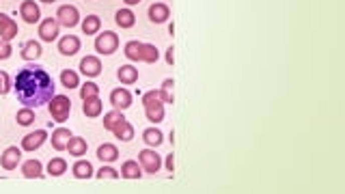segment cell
Masks as SVG:
<instances>
[{
	"label": "cell",
	"mask_w": 345,
	"mask_h": 194,
	"mask_svg": "<svg viewBox=\"0 0 345 194\" xmlns=\"http://www.w3.org/2000/svg\"><path fill=\"white\" fill-rule=\"evenodd\" d=\"M16 95L26 108H37L54 97V80L43 67L28 65L16 78Z\"/></svg>",
	"instance_id": "cell-1"
},
{
	"label": "cell",
	"mask_w": 345,
	"mask_h": 194,
	"mask_svg": "<svg viewBox=\"0 0 345 194\" xmlns=\"http://www.w3.org/2000/svg\"><path fill=\"white\" fill-rule=\"evenodd\" d=\"M142 104H145V114L149 121L160 123L164 119V104L160 102V93H155V91L147 93V95L142 97Z\"/></svg>",
	"instance_id": "cell-2"
},
{
	"label": "cell",
	"mask_w": 345,
	"mask_h": 194,
	"mask_svg": "<svg viewBox=\"0 0 345 194\" xmlns=\"http://www.w3.org/2000/svg\"><path fill=\"white\" fill-rule=\"evenodd\" d=\"M48 110H50V114H52L54 121L63 123V121L69 117V112H71V99L65 97V95H54L48 102Z\"/></svg>",
	"instance_id": "cell-3"
},
{
	"label": "cell",
	"mask_w": 345,
	"mask_h": 194,
	"mask_svg": "<svg viewBox=\"0 0 345 194\" xmlns=\"http://www.w3.org/2000/svg\"><path fill=\"white\" fill-rule=\"evenodd\" d=\"M119 48V37L110 31H106L104 35H99L95 39V50L99 54H114Z\"/></svg>",
	"instance_id": "cell-4"
},
{
	"label": "cell",
	"mask_w": 345,
	"mask_h": 194,
	"mask_svg": "<svg viewBox=\"0 0 345 194\" xmlns=\"http://www.w3.org/2000/svg\"><path fill=\"white\" fill-rule=\"evenodd\" d=\"M56 22H59L61 26H67V28H74L78 22H80V13H78L76 7H71V5H65L59 9V13H56Z\"/></svg>",
	"instance_id": "cell-5"
},
{
	"label": "cell",
	"mask_w": 345,
	"mask_h": 194,
	"mask_svg": "<svg viewBox=\"0 0 345 194\" xmlns=\"http://www.w3.org/2000/svg\"><path fill=\"white\" fill-rule=\"evenodd\" d=\"M138 160H140V164H142V168H145L147 172H155L160 170V166H162V160H160V155L155 153V151H151V149H142L140 153H138Z\"/></svg>",
	"instance_id": "cell-6"
},
{
	"label": "cell",
	"mask_w": 345,
	"mask_h": 194,
	"mask_svg": "<svg viewBox=\"0 0 345 194\" xmlns=\"http://www.w3.org/2000/svg\"><path fill=\"white\" fill-rule=\"evenodd\" d=\"M20 16L24 18V22H28V24H35V22H39L41 11H39V7L35 5V0H24V3L20 5Z\"/></svg>",
	"instance_id": "cell-7"
},
{
	"label": "cell",
	"mask_w": 345,
	"mask_h": 194,
	"mask_svg": "<svg viewBox=\"0 0 345 194\" xmlns=\"http://www.w3.org/2000/svg\"><path fill=\"white\" fill-rule=\"evenodd\" d=\"M110 104L114 106V110H125V108L132 106V95L125 89H114L110 93Z\"/></svg>",
	"instance_id": "cell-8"
},
{
	"label": "cell",
	"mask_w": 345,
	"mask_h": 194,
	"mask_svg": "<svg viewBox=\"0 0 345 194\" xmlns=\"http://www.w3.org/2000/svg\"><path fill=\"white\" fill-rule=\"evenodd\" d=\"M46 138H48L46 129H37V132H31L24 140H22V149H26V151H35V149H39V147L43 145V142H46Z\"/></svg>",
	"instance_id": "cell-9"
},
{
	"label": "cell",
	"mask_w": 345,
	"mask_h": 194,
	"mask_svg": "<svg viewBox=\"0 0 345 194\" xmlns=\"http://www.w3.org/2000/svg\"><path fill=\"white\" fill-rule=\"evenodd\" d=\"M56 35H59V22L52 20V18L43 20L41 26H39V37H41L43 41H50V43H52V41L56 39Z\"/></svg>",
	"instance_id": "cell-10"
},
{
	"label": "cell",
	"mask_w": 345,
	"mask_h": 194,
	"mask_svg": "<svg viewBox=\"0 0 345 194\" xmlns=\"http://www.w3.org/2000/svg\"><path fill=\"white\" fill-rule=\"evenodd\" d=\"M20 157H22V151H20L18 147H7L5 153H3V157H0V162H3V168H7V170L18 168Z\"/></svg>",
	"instance_id": "cell-11"
},
{
	"label": "cell",
	"mask_w": 345,
	"mask_h": 194,
	"mask_svg": "<svg viewBox=\"0 0 345 194\" xmlns=\"http://www.w3.org/2000/svg\"><path fill=\"white\" fill-rule=\"evenodd\" d=\"M78 50H80V39L76 35H67V37H63L59 41V52L63 56H74Z\"/></svg>",
	"instance_id": "cell-12"
},
{
	"label": "cell",
	"mask_w": 345,
	"mask_h": 194,
	"mask_svg": "<svg viewBox=\"0 0 345 194\" xmlns=\"http://www.w3.org/2000/svg\"><path fill=\"white\" fill-rule=\"evenodd\" d=\"M18 35V24L11 18H7L5 13H0V37L5 41H11Z\"/></svg>",
	"instance_id": "cell-13"
},
{
	"label": "cell",
	"mask_w": 345,
	"mask_h": 194,
	"mask_svg": "<svg viewBox=\"0 0 345 194\" xmlns=\"http://www.w3.org/2000/svg\"><path fill=\"white\" fill-rule=\"evenodd\" d=\"M80 69L84 76L89 78H95L102 74V63H99V59H95V56H86V59L80 61Z\"/></svg>",
	"instance_id": "cell-14"
},
{
	"label": "cell",
	"mask_w": 345,
	"mask_h": 194,
	"mask_svg": "<svg viewBox=\"0 0 345 194\" xmlns=\"http://www.w3.org/2000/svg\"><path fill=\"white\" fill-rule=\"evenodd\" d=\"M168 16H170V11L164 3H155V5L149 7V20L153 22V24H162V22H166Z\"/></svg>",
	"instance_id": "cell-15"
},
{
	"label": "cell",
	"mask_w": 345,
	"mask_h": 194,
	"mask_svg": "<svg viewBox=\"0 0 345 194\" xmlns=\"http://www.w3.org/2000/svg\"><path fill=\"white\" fill-rule=\"evenodd\" d=\"M69 138H71V132H69V129H65V127L56 129V132L52 134V147H54L56 151L67 149V142H69Z\"/></svg>",
	"instance_id": "cell-16"
},
{
	"label": "cell",
	"mask_w": 345,
	"mask_h": 194,
	"mask_svg": "<svg viewBox=\"0 0 345 194\" xmlns=\"http://www.w3.org/2000/svg\"><path fill=\"white\" fill-rule=\"evenodd\" d=\"M117 78L123 84H134L136 80H138V69H134L132 65H123V67H119Z\"/></svg>",
	"instance_id": "cell-17"
},
{
	"label": "cell",
	"mask_w": 345,
	"mask_h": 194,
	"mask_svg": "<svg viewBox=\"0 0 345 194\" xmlns=\"http://www.w3.org/2000/svg\"><path fill=\"white\" fill-rule=\"evenodd\" d=\"M114 22H117V26H121V28H132L136 18L129 9H119L117 13H114Z\"/></svg>",
	"instance_id": "cell-18"
},
{
	"label": "cell",
	"mask_w": 345,
	"mask_h": 194,
	"mask_svg": "<svg viewBox=\"0 0 345 194\" xmlns=\"http://www.w3.org/2000/svg\"><path fill=\"white\" fill-rule=\"evenodd\" d=\"M41 56V46L37 41H28L24 43V48H22V59H26V61H35V59H39Z\"/></svg>",
	"instance_id": "cell-19"
},
{
	"label": "cell",
	"mask_w": 345,
	"mask_h": 194,
	"mask_svg": "<svg viewBox=\"0 0 345 194\" xmlns=\"http://www.w3.org/2000/svg\"><path fill=\"white\" fill-rule=\"evenodd\" d=\"M82 112L86 114V117H99V112H102V102H99L97 97H89V99H84Z\"/></svg>",
	"instance_id": "cell-20"
},
{
	"label": "cell",
	"mask_w": 345,
	"mask_h": 194,
	"mask_svg": "<svg viewBox=\"0 0 345 194\" xmlns=\"http://www.w3.org/2000/svg\"><path fill=\"white\" fill-rule=\"evenodd\" d=\"M142 140H145L149 147H160L162 145V132L157 127H149L142 132Z\"/></svg>",
	"instance_id": "cell-21"
},
{
	"label": "cell",
	"mask_w": 345,
	"mask_h": 194,
	"mask_svg": "<svg viewBox=\"0 0 345 194\" xmlns=\"http://www.w3.org/2000/svg\"><path fill=\"white\" fill-rule=\"evenodd\" d=\"M22 172H24V177L33 179V177H43L41 172V162L39 160H28L24 162V166H22Z\"/></svg>",
	"instance_id": "cell-22"
},
{
	"label": "cell",
	"mask_w": 345,
	"mask_h": 194,
	"mask_svg": "<svg viewBox=\"0 0 345 194\" xmlns=\"http://www.w3.org/2000/svg\"><path fill=\"white\" fill-rule=\"evenodd\" d=\"M67 149H69V155L80 157V155L86 153V140L84 138H74V136H71L69 142H67Z\"/></svg>",
	"instance_id": "cell-23"
},
{
	"label": "cell",
	"mask_w": 345,
	"mask_h": 194,
	"mask_svg": "<svg viewBox=\"0 0 345 194\" xmlns=\"http://www.w3.org/2000/svg\"><path fill=\"white\" fill-rule=\"evenodd\" d=\"M97 157L102 162H114L119 157V151H117V147H114V145H102L97 149Z\"/></svg>",
	"instance_id": "cell-24"
},
{
	"label": "cell",
	"mask_w": 345,
	"mask_h": 194,
	"mask_svg": "<svg viewBox=\"0 0 345 194\" xmlns=\"http://www.w3.org/2000/svg\"><path fill=\"white\" fill-rule=\"evenodd\" d=\"M112 132H114V136H117V138H121V140H132V138H134V127L129 125L125 119L121 121V123L114 127Z\"/></svg>",
	"instance_id": "cell-25"
},
{
	"label": "cell",
	"mask_w": 345,
	"mask_h": 194,
	"mask_svg": "<svg viewBox=\"0 0 345 194\" xmlns=\"http://www.w3.org/2000/svg\"><path fill=\"white\" fill-rule=\"evenodd\" d=\"M74 175L78 177V179H89L91 175H93V166H91V162H84V160H80V162H76L74 164Z\"/></svg>",
	"instance_id": "cell-26"
},
{
	"label": "cell",
	"mask_w": 345,
	"mask_h": 194,
	"mask_svg": "<svg viewBox=\"0 0 345 194\" xmlns=\"http://www.w3.org/2000/svg\"><path fill=\"white\" fill-rule=\"evenodd\" d=\"M157 56H160V52H157L153 46H149V43H140V61H145V63H155Z\"/></svg>",
	"instance_id": "cell-27"
},
{
	"label": "cell",
	"mask_w": 345,
	"mask_h": 194,
	"mask_svg": "<svg viewBox=\"0 0 345 194\" xmlns=\"http://www.w3.org/2000/svg\"><path fill=\"white\" fill-rule=\"evenodd\" d=\"M99 26H102V20H99L97 16H89V18H84V22H82L84 35H95L99 31Z\"/></svg>",
	"instance_id": "cell-28"
},
{
	"label": "cell",
	"mask_w": 345,
	"mask_h": 194,
	"mask_svg": "<svg viewBox=\"0 0 345 194\" xmlns=\"http://www.w3.org/2000/svg\"><path fill=\"white\" fill-rule=\"evenodd\" d=\"M123 119H125V117L121 114V110H112V112H108L106 117H104V127H106V129H110V132H112V129L117 127Z\"/></svg>",
	"instance_id": "cell-29"
},
{
	"label": "cell",
	"mask_w": 345,
	"mask_h": 194,
	"mask_svg": "<svg viewBox=\"0 0 345 194\" xmlns=\"http://www.w3.org/2000/svg\"><path fill=\"white\" fill-rule=\"evenodd\" d=\"M140 175H142L140 166L136 162H125L123 168H121V177H125V179H138Z\"/></svg>",
	"instance_id": "cell-30"
},
{
	"label": "cell",
	"mask_w": 345,
	"mask_h": 194,
	"mask_svg": "<svg viewBox=\"0 0 345 194\" xmlns=\"http://www.w3.org/2000/svg\"><path fill=\"white\" fill-rule=\"evenodd\" d=\"M65 170H67V162H65L63 157H54V160H50V164H48V172H50V175L59 177V175H63Z\"/></svg>",
	"instance_id": "cell-31"
},
{
	"label": "cell",
	"mask_w": 345,
	"mask_h": 194,
	"mask_svg": "<svg viewBox=\"0 0 345 194\" xmlns=\"http://www.w3.org/2000/svg\"><path fill=\"white\" fill-rule=\"evenodd\" d=\"M61 82H63L65 89H76L78 86V74L76 71H71V69H65L61 74Z\"/></svg>",
	"instance_id": "cell-32"
},
{
	"label": "cell",
	"mask_w": 345,
	"mask_h": 194,
	"mask_svg": "<svg viewBox=\"0 0 345 194\" xmlns=\"http://www.w3.org/2000/svg\"><path fill=\"white\" fill-rule=\"evenodd\" d=\"M125 56L129 61H140V43L138 41L125 43Z\"/></svg>",
	"instance_id": "cell-33"
},
{
	"label": "cell",
	"mask_w": 345,
	"mask_h": 194,
	"mask_svg": "<svg viewBox=\"0 0 345 194\" xmlns=\"http://www.w3.org/2000/svg\"><path fill=\"white\" fill-rule=\"evenodd\" d=\"M172 86H175V82L170 80H164V84H162V91H160V97L164 99L166 104H172Z\"/></svg>",
	"instance_id": "cell-34"
},
{
	"label": "cell",
	"mask_w": 345,
	"mask_h": 194,
	"mask_svg": "<svg viewBox=\"0 0 345 194\" xmlns=\"http://www.w3.org/2000/svg\"><path fill=\"white\" fill-rule=\"evenodd\" d=\"M99 95V86L93 84V82H86L82 89H80V97L82 99H89V97H97Z\"/></svg>",
	"instance_id": "cell-35"
},
{
	"label": "cell",
	"mask_w": 345,
	"mask_h": 194,
	"mask_svg": "<svg viewBox=\"0 0 345 194\" xmlns=\"http://www.w3.org/2000/svg\"><path fill=\"white\" fill-rule=\"evenodd\" d=\"M18 123L20 125H31L33 123V121H35V112L31 110V108H24V110H20L18 112Z\"/></svg>",
	"instance_id": "cell-36"
},
{
	"label": "cell",
	"mask_w": 345,
	"mask_h": 194,
	"mask_svg": "<svg viewBox=\"0 0 345 194\" xmlns=\"http://www.w3.org/2000/svg\"><path fill=\"white\" fill-rule=\"evenodd\" d=\"M9 91H11L9 74H7V71H0V95H7Z\"/></svg>",
	"instance_id": "cell-37"
},
{
	"label": "cell",
	"mask_w": 345,
	"mask_h": 194,
	"mask_svg": "<svg viewBox=\"0 0 345 194\" xmlns=\"http://www.w3.org/2000/svg\"><path fill=\"white\" fill-rule=\"evenodd\" d=\"M97 177L99 179H117L119 177V172L117 170H114V168H110V166H102V168H99V172H97Z\"/></svg>",
	"instance_id": "cell-38"
},
{
	"label": "cell",
	"mask_w": 345,
	"mask_h": 194,
	"mask_svg": "<svg viewBox=\"0 0 345 194\" xmlns=\"http://www.w3.org/2000/svg\"><path fill=\"white\" fill-rule=\"evenodd\" d=\"M11 46H9V41H5V39H0V61H5V59H9L11 56Z\"/></svg>",
	"instance_id": "cell-39"
},
{
	"label": "cell",
	"mask_w": 345,
	"mask_h": 194,
	"mask_svg": "<svg viewBox=\"0 0 345 194\" xmlns=\"http://www.w3.org/2000/svg\"><path fill=\"white\" fill-rule=\"evenodd\" d=\"M172 52H175L172 48L166 50V63H168V65H172V61H175V54H172Z\"/></svg>",
	"instance_id": "cell-40"
},
{
	"label": "cell",
	"mask_w": 345,
	"mask_h": 194,
	"mask_svg": "<svg viewBox=\"0 0 345 194\" xmlns=\"http://www.w3.org/2000/svg\"><path fill=\"white\" fill-rule=\"evenodd\" d=\"M166 168L172 172V168H175V160H172V155H168L166 157Z\"/></svg>",
	"instance_id": "cell-41"
},
{
	"label": "cell",
	"mask_w": 345,
	"mask_h": 194,
	"mask_svg": "<svg viewBox=\"0 0 345 194\" xmlns=\"http://www.w3.org/2000/svg\"><path fill=\"white\" fill-rule=\"evenodd\" d=\"M140 0H125V5H138Z\"/></svg>",
	"instance_id": "cell-42"
}]
</instances>
